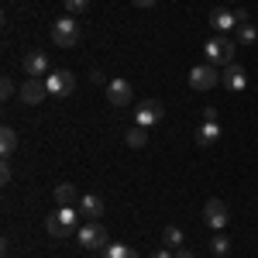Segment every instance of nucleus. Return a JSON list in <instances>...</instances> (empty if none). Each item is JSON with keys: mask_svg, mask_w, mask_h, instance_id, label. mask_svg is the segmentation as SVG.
Masks as SVG:
<instances>
[{"mask_svg": "<svg viewBox=\"0 0 258 258\" xmlns=\"http://www.w3.org/2000/svg\"><path fill=\"white\" fill-rule=\"evenodd\" d=\"M76 217H80V210H76V207H59L55 214H48V217H45V231H48L55 241H66L73 231H76Z\"/></svg>", "mask_w": 258, "mask_h": 258, "instance_id": "nucleus-1", "label": "nucleus"}, {"mask_svg": "<svg viewBox=\"0 0 258 258\" xmlns=\"http://www.w3.org/2000/svg\"><path fill=\"white\" fill-rule=\"evenodd\" d=\"M234 52H238V45L227 38V35H217V38H210L207 45H203V55H207V62L210 66H231L234 62Z\"/></svg>", "mask_w": 258, "mask_h": 258, "instance_id": "nucleus-2", "label": "nucleus"}, {"mask_svg": "<svg viewBox=\"0 0 258 258\" xmlns=\"http://www.w3.org/2000/svg\"><path fill=\"white\" fill-rule=\"evenodd\" d=\"M52 41H55L59 48H73V45L80 41V24H76V18H73V14L52 21Z\"/></svg>", "mask_w": 258, "mask_h": 258, "instance_id": "nucleus-3", "label": "nucleus"}, {"mask_svg": "<svg viewBox=\"0 0 258 258\" xmlns=\"http://www.w3.org/2000/svg\"><path fill=\"white\" fill-rule=\"evenodd\" d=\"M186 80H189L193 90L203 93V90H214V86L220 83V69H217V66H210V62H203V66H193V69H189Z\"/></svg>", "mask_w": 258, "mask_h": 258, "instance_id": "nucleus-4", "label": "nucleus"}, {"mask_svg": "<svg viewBox=\"0 0 258 258\" xmlns=\"http://www.w3.org/2000/svg\"><path fill=\"white\" fill-rule=\"evenodd\" d=\"M76 238H80V244L83 248H86V251H103V248H107V231H103V224H100V220H90V224H86V227H80V234H76Z\"/></svg>", "mask_w": 258, "mask_h": 258, "instance_id": "nucleus-5", "label": "nucleus"}, {"mask_svg": "<svg viewBox=\"0 0 258 258\" xmlns=\"http://www.w3.org/2000/svg\"><path fill=\"white\" fill-rule=\"evenodd\" d=\"M227 203L224 200H207L203 203V224L210 227V231H224V224H227Z\"/></svg>", "mask_w": 258, "mask_h": 258, "instance_id": "nucleus-6", "label": "nucleus"}, {"mask_svg": "<svg viewBox=\"0 0 258 258\" xmlns=\"http://www.w3.org/2000/svg\"><path fill=\"white\" fill-rule=\"evenodd\" d=\"M45 86H48V97H69L73 86H76V76L69 69H55V73H48Z\"/></svg>", "mask_w": 258, "mask_h": 258, "instance_id": "nucleus-7", "label": "nucleus"}, {"mask_svg": "<svg viewBox=\"0 0 258 258\" xmlns=\"http://www.w3.org/2000/svg\"><path fill=\"white\" fill-rule=\"evenodd\" d=\"M45 97H48V86H45V80H35V76H28V80L21 83V103L35 107V103H41Z\"/></svg>", "mask_w": 258, "mask_h": 258, "instance_id": "nucleus-8", "label": "nucleus"}, {"mask_svg": "<svg viewBox=\"0 0 258 258\" xmlns=\"http://www.w3.org/2000/svg\"><path fill=\"white\" fill-rule=\"evenodd\" d=\"M162 114H165V107H162L159 100H145L138 103V110H135V120H138L141 127H152V124H159Z\"/></svg>", "mask_w": 258, "mask_h": 258, "instance_id": "nucleus-9", "label": "nucleus"}, {"mask_svg": "<svg viewBox=\"0 0 258 258\" xmlns=\"http://www.w3.org/2000/svg\"><path fill=\"white\" fill-rule=\"evenodd\" d=\"M135 97V90H131V83L127 80H110L107 83V103H114V107H127Z\"/></svg>", "mask_w": 258, "mask_h": 258, "instance_id": "nucleus-10", "label": "nucleus"}, {"mask_svg": "<svg viewBox=\"0 0 258 258\" xmlns=\"http://www.w3.org/2000/svg\"><path fill=\"white\" fill-rule=\"evenodd\" d=\"M21 66H24V76H35V80L48 76V55L45 52H28Z\"/></svg>", "mask_w": 258, "mask_h": 258, "instance_id": "nucleus-11", "label": "nucleus"}, {"mask_svg": "<svg viewBox=\"0 0 258 258\" xmlns=\"http://www.w3.org/2000/svg\"><path fill=\"white\" fill-rule=\"evenodd\" d=\"M210 24L217 28L220 35H227V31H234V28H238V14H234V11H227V7H214V11H210Z\"/></svg>", "mask_w": 258, "mask_h": 258, "instance_id": "nucleus-12", "label": "nucleus"}, {"mask_svg": "<svg viewBox=\"0 0 258 258\" xmlns=\"http://www.w3.org/2000/svg\"><path fill=\"white\" fill-rule=\"evenodd\" d=\"M76 210H80V217H86V220H100L103 217V200H100L97 193H86Z\"/></svg>", "mask_w": 258, "mask_h": 258, "instance_id": "nucleus-13", "label": "nucleus"}, {"mask_svg": "<svg viewBox=\"0 0 258 258\" xmlns=\"http://www.w3.org/2000/svg\"><path fill=\"white\" fill-rule=\"evenodd\" d=\"M220 83H224L227 90H244L248 76H244V69H241L238 62H231V66H224V73H220Z\"/></svg>", "mask_w": 258, "mask_h": 258, "instance_id": "nucleus-14", "label": "nucleus"}, {"mask_svg": "<svg viewBox=\"0 0 258 258\" xmlns=\"http://www.w3.org/2000/svg\"><path fill=\"white\" fill-rule=\"evenodd\" d=\"M217 138H220L217 120H203V124L197 127V145H203V148H207V145H214Z\"/></svg>", "mask_w": 258, "mask_h": 258, "instance_id": "nucleus-15", "label": "nucleus"}, {"mask_svg": "<svg viewBox=\"0 0 258 258\" xmlns=\"http://www.w3.org/2000/svg\"><path fill=\"white\" fill-rule=\"evenodd\" d=\"M14 148H18V131H14V127H0V155L11 159Z\"/></svg>", "mask_w": 258, "mask_h": 258, "instance_id": "nucleus-16", "label": "nucleus"}, {"mask_svg": "<svg viewBox=\"0 0 258 258\" xmlns=\"http://www.w3.org/2000/svg\"><path fill=\"white\" fill-rule=\"evenodd\" d=\"M182 244H186V241H182V231H179V227H172V224H169V227H165V231H162V248H169V251H179V248H182Z\"/></svg>", "mask_w": 258, "mask_h": 258, "instance_id": "nucleus-17", "label": "nucleus"}, {"mask_svg": "<svg viewBox=\"0 0 258 258\" xmlns=\"http://www.w3.org/2000/svg\"><path fill=\"white\" fill-rule=\"evenodd\" d=\"M52 197H55L59 207H73V200H76V186H73V182H59Z\"/></svg>", "mask_w": 258, "mask_h": 258, "instance_id": "nucleus-18", "label": "nucleus"}, {"mask_svg": "<svg viewBox=\"0 0 258 258\" xmlns=\"http://www.w3.org/2000/svg\"><path fill=\"white\" fill-rule=\"evenodd\" d=\"M127 145H131V148H141V145H145V141H148V127H141V124H135V127H131V131H127Z\"/></svg>", "mask_w": 258, "mask_h": 258, "instance_id": "nucleus-19", "label": "nucleus"}, {"mask_svg": "<svg viewBox=\"0 0 258 258\" xmlns=\"http://www.w3.org/2000/svg\"><path fill=\"white\" fill-rule=\"evenodd\" d=\"M103 258H138V255H135V248H127V244H107V248H103Z\"/></svg>", "mask_w": 258, "mask_h": 258, "instance_id": "nucleus-20", "label": "nucleus"}, {"mask_svg": "<svg viewBox=\"0 0 258 258\" xmlns=\"http://www.w3.org/2000/svg\"><path fill=\"white\" fill-rule=\"evenodd\" d=\"M255 38H258V28L251 24V21H248V24H238V41L241 45H251Z\"/></svg>", "mask_w": 258, "mask_h": 258, "instance_id": "nucleus-21", "label": "nucleus"}, {"mask_svg": "<svg viewBox=\"0 0 258 258\" xmlns=\"http://www.w3.org/2000/svg\"><path fill=\"white\" fill-rule=\"evenodd\" d=\"M210 248H214V255H220V258H224L227 251H231V238L217 231V234H214V241H210Z\"/></svg>", "mask_w": 258, "mask_h": 258, "instance_id": "nucleus-22", "label": "nucleus"}, {"mask_svg": "<svg viewBox=\"0 0 258 258\" xmlns=\"http://www.w3.org/2000/svg\"><path fill=\"white\" fill-rule=\"evenodd\" d=\"M90 7V0H66V14H83Z\"/></svg>", "mask_w": 258, "mask_h": 258, "instance_id": "nucleus-23", "label": "nucleus"}, {"mask_svg": "<svg viewBox=\"0 0 258 258\" xmlns=\"http://www.w3.org/2000/svg\"><path fill=\"white\" fill-rule=\"evenodd\" d=\"M0 97H4V100L14 97V80H11V76H4V80H0Z\"/></svg>", "mask_w": 258, "mask_h": 258, "instance_id": "nucleus-24", "label": "nucleus"}, {"mask_svg": "<svg viewBox=\"0 0 258 258\" xmlns=\"http://www.w3.org/2000/svg\"><path fill=\"white\" fill-rule=\"evenodd\" d=\"M0 182H4V186L11 182V162H7V159L0 162Z\"/></svg>", "mask_w": 258, "mask_h": 258, "instance_id": "nucleus-25", "label": "nucleus"}, {"mask_svg": "<svg viewBox=\"0 0 258 258\" xmlns=\"http://www.w3.org/2000/svg\"><path fill=\"white\" fill-rule=\"evenodd\" d=\"M203 120H217V107H214V103L203 107Z\"/></svg>", "mask_w": 258, "mask_h": 258, "instance_id": "nucleus-26", "label": "nucleus"}, {"mask_svg": "<svg viewBox=\"0 0 258 258\" xmlns=\"http://www.w3.org/2000/svg\"><path fill=\"white\" fill-rule=\"evenodd\" d=\"M90 83H93V86H100V83H103V73H100V69H93V73H90Z\"/></svg>", "mask_w": 258, "mask_h": 258, "instance_id": "nucleus-27", "label": "nucleus"}, {"mask_svg": "<svg viewBox=\"0 0 258 258\" xmlns=\"http://www.w3.org/2000/svg\"><path fill=\"white\" fill-rule=\"evenodd\" d=\"M172 258H197V255H193L189 248H179V251H176V255H172Z\"/></svg>", "mask_w": 258, "mask_h": 258, "instance_id": "nucleus-28", "label": "nucleus"}, {"mask_svg": "<svg viewBox=\"0 0 258 258\" xmlns=\"http://www.w3.org/2000/svg\"><path fill=\"white\" fill-rule=\"evenodd\" d=\"M135 7H152V4H159V0H131Z\"/></svg>", "mask_w": 258, "mask_h": 258, "instance_id": "nucleus-29", "label": "nucleus"}, {"mask_svg": "<svg viewBox=\"0 0 258 258\" xmlns=\"http://www.w3.org/2000/svg\"><path fill=\"white\" fill-rule=\"evenodd\" d=\"M152 258H172V255H169V248H159V251H155Z\"/></svg>", "mask_w": 258, "mask_h": 258, "instance_id": "nucleus-30", "label": "nucleus"}]
</instances>
